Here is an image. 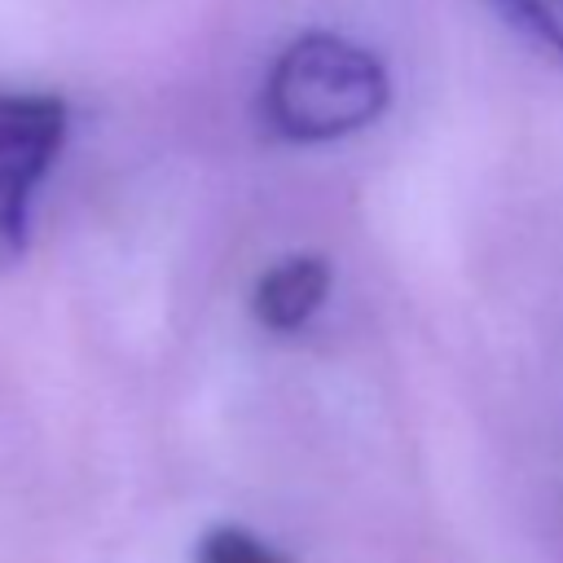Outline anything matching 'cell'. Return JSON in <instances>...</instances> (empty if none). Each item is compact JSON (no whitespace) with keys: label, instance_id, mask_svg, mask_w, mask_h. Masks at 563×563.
<instances>
[{"label":"cell","instance_id":"7a4b0ae2","mask_svg":"<svg viewBox=\"0 0 563 563\" xmlns=\"http://www.w3.org/2000/svg\"><path fill=\"white\" fill-rule=\"evenodd\" d=\"M66 141V101L0 92V268L26 251V211Z\"/></svg>","mask_w":563,"mask_h":563},{"label":"cell","instance_id":"5b68a950","mask_svg":"<svg viewBox=\"0 0 563 563\" xmlns=\"http://www.w3.org/2000/svg\"><path fill=\"white\" fill-rule=\"evenodd\" d=\"M510 22L532 31L541 44L563 53V0H493Z\"/></svg>","mask_w":563,"mask_h":563},{"label":"cell","instance_id":"3957f363","mask_svg":"<svg viewBox=\"0 0 563 563\" xmlns=\"http://www.w3.org/2000/svg\"><path fill=\"white\" fill-rule=\"evenodd\" d=\"M330 260L321 255H290L282 264H273L260 282H255V321L273 334H290L299 330L330 295Z\"/></svg>","mask_w":563,"mask_h":563},{"label":"cell","instance_id":"6da1fadb","mask_svg":"<svg viewBox=\"0 0 563 563\" xmlns=\"http://www.w3.org/2000/svg\"><path fill=\"white\" fill-rule=\"evenodd\" d=\"M383 62L330 31H308L282 48L264 84V123L299 145L361 132L387 110Z\"/></svg>","mask_w":563,"mask_h":563},{"label":"cell","instance_id":"277c9868","mask_svg":"<svg viewBox=\"0 0 563 563\" xmlns=\"http://www.w3.org/2000/svg\"><path fill=\"white\" fill-rule=\"evenodd\" d=\"M198 563H290L286 554H277L268 541H260L246 528L220 523L198 541Z\"/></svg>","mask_w":563,"mask_h":563}]
</instances>
